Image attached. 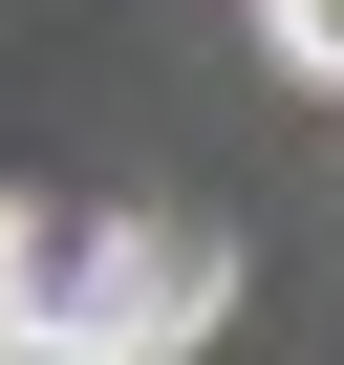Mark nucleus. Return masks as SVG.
Listing matches in <instances>:
<instances>
[{"label": "nucleus", "mask_w": 344, "mask_h": 365, "mask_svg": "<svg viewBox=\"0 0 344 365\" xmlns=\"http://www.w3.org/2000/svg\"><path fill=\"white\" fill-rule=\"evenodd\" d=\"M258 43H280L301 86H344V0H258Z\"/></svg>", "instance_id": "7ed1b4c3"}, {"label": "nucleus", "mask_w": 344, "mask_h": 365, "mask_svg": "<svg viewBox=\"0 0 344 365\" xmlns=\"http://www.w3.org/2000/svg\"><path fill=\"white\" fill-rule=\"evenodd\" d=\"M216 301H237V237H194V215H108L65 365H172V344H216Z\"/></svg>", "instance_id": "f257e3e1"}, {"label": "nucleus", "mask_w": 344, "mask_h": 365, "mask_svg": "<svg viewBox=\"0 0 344 365\" xmlns=\"http://www.w3.org/2000/svg\"><path fill=\"white\" fill-rule=\"evenodd\" d=\"M86 258H108V215L0 194V365H65V322H86Z\"/></svg>", "instance_id": "f03ea898"}]
</instances>
